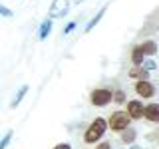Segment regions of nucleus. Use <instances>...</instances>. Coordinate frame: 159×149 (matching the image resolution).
Here are the masks:
<instances>
[{"mask_svg": "<svg viewBox=\"0 0 159 149\" xmlns=\"http://www.w3.org/2000/svg\"><path fill=\"white\" fill-rule=\"evenodd\" d=\"M68 12V0H54L50 6V18H62Z\"/></svg>", "mask_w": 159, "mask_h": 149, "instance_id": "obj_4", "label": "nucleus"}, {"mask_svg": "<svg viewBox=\"0 0 159 149\" xmlns=\"http://www.w3.org/2000/svg\"><path fill=\"white\" fill-rule=\"evenodd\" d=\"M26 92H28V86H22V88H20V92L16 93V97H14V102H12V107H16L18 103L22 102V97L26 96Z\"/></svg>", "mask_w": 159, "mask_h": 149, "instance_id": "obj_13", "label": "nucleus"}, {"mask_svg": "<svg viewBox=\"0 0 159 149\" xmlns=\"http://www.w3.org/2000/svg\"><path fill=\"white\" fill-rule=\"evenodd\" d=\"M103 14H106V8H102V10H99V12L96 14V18H92V22H89V24H88V26H86V32H89V30H92L93 26H96V24L99 22V20H102V18H103Z\"/></svg>", "mask_w": 159, "mask_h": 149, "instance_id": "obj_11", "label": "nucleus"}, {"mask_svg": "<svg viewBox=\"0 0 159 149\" xmlns=\"http://www.w3.org/2000/svg\"><path fill=\"white\" fill-rule=\"evenodd\" d=\"M0 12H2L4 16H10V14H12V12H10V10H8L6 6H0Z\"/></svg>", "mask_w": 159, "mask_h": 149, "instance_id": "obj_19", "label": "nucleus"}, {"mask_svg": "<svg viewBox=\"0 0 159 149\" xmlns=\"http://www.w3.org/2000/svg\"><path fill=\"white\" fill-rule=\"evenodd\" d=\"M143 70H145V72H151V70H155V62H151V60H145V62H143Z\"/></svg>", "mask_w": 159, "mask_h": 149, "instance_id": "obj_15", "label": "nucleus"}, {"mask_svg": "<svg viewBox=\"0 0 159 149\" xmlns=\"http://www.w3.org/2000/svg\"><path fill=\"white\" fill-rule=\"evenodd\" d=\"M103 131H106V121H103L102 117H98L96 121L89 125V129L86 131V135H84V141H86V143H96L98 139L103 135Z\"/></svg>", "mask_w": 159, "mask_h": 149, "instance_id": "obj_1", "label": "nucleus"}, {"mask_svg": "<svg viewBox=\"0 0 159 149\" xmlns=\"http://www.w3.org/2000/svg\"><path fill=\"white\" fill-rule=\"evenodd\" d=\"M10 133H12V131H8L6 135H4V139H2V143H0V149H6V145H8V141H10V137H12V135H10Z\"/></svg>", "mask_w": 159, "mask_h": 149, "instance_id": "obj_17", "label": "nucleus"}, {"mask_svg": "<svg viewBox=\"0 0 159 149\" xmlns=\"http://www.w3.org/2000/svg\"><path fill=\"white\" fill-rule=\"evenodd\" d=\"M113 99V96H111V92L109 89H93L92 92V103L93 106H106V103H109Z\"/></svg>", "mask_w": 159, "mask_h": 149, "instance_id": "obj_3", "label": "nucleus"}, {"mask_svg": "<svg viewBox=\"0 0 159 149\" xmlns=\"http://www.w3.org/2000/svg\"><path fill=\"white\" fill-rule=\"evenodd\" d=\"M74 26H76V24H74V22H70V24H68V28H66V32H72Z\"/></svg>", "mask_w": 159, "mask_h": 149, "instance_id": "obj_21", "label": "nucleus"}, {"mask_svg": "<svg viewBox=\"0 0 159 149\" xmlns=\"http://www.w3.org/2000/svg\"><path fill=\"white\" fill-rule=\"evenodd\" d=\"M113 99H116V103H123V102H125V93H123V92H116Z\"/></svg>", "mask_w": 159, "mask_h": 149, "instance_id": "obj_16", "label": "nucleus"}, {"mask_svg": "<svg viewBox=\"0 0 159 149\" xmlns=\"http://www.w3.org/2000/svg\"><path fill=\"white\" fill-rule=\"evenodd\" d=\"M145 117L149 121H159V103H151L145 107Z\"/></svg>", "mask_w": 159, "mask_h": 149, "instance_id": "obj_7", "label": "nucleus"}, {"mask_svg": "<svg viewBox=\"0 0 159 149\" xmlns=\"http://www.w3.org/2000/svg\"><path fill=\"white\" fill-rule=\"evenodd\" d=\"M54 149H72V147H70V143H60V145H56Z\"/></svg>", "mask_w": 159, "mask_h": 149, "instance_id": "obj_18", "label": "nucleus"}, {"mask_svg": "<svg viewBox=\"0 0 159 149\" xmlns=\"http://www.w3.org/2000/svg\"><path fill=\"white\" fill-rule=\"evenodd\" d=\"M127 113H129V117H133V119L143 117V115H145L143 103H141V102H129V103H127Z\"/></svg>", "mask_w": 159, "mask_h": 149, "instance_id": "obj_6", "label": "nucleus"}, {"mask_svg": "<svg viewBox=\"0 0 159 149\" xmlns=\"http://www.w3.org/2000/svg\"><path fill=\"white\" fill-rule=\"evenodd\" d=\"M141 50L145 52V56H153L157 52V46H155V42H145V44H141Z\"/></svg>", "mask_w": 159, "mask_h": 149, "instance_id": "obj_9", "label": "nucleus"}, {"mask_svg": "<svg viewBox=\"0 0 159 149\" xmlns=\"http://www.w3.org/2000/svg\"><path fill=\"white\" fill-rule=\"evenodd\" d=\"M129 149H139V147H129Z\"/></svg>", "mask_w": 159, "mask_h": 149, "instance_id": "obj_22", "label": "nucleus"}, {"mask_svg": "<svg viewBox=\"0 0 159 149\" xmlns=\"http://www.w3.org/2000/svg\"><path fill=\"white\" fill-rule=\"evenodd\" d=\"M96 149H109V143H99Z\"/></svg>", "mask_w": 159, "mask_h": 149, "instance_id": "obj_20", "label": "nucleus"}, {"mask_svg": "<svg viewBox=\"0 0 159 149\" xmlns=\"http://www.w3.org/2000/svg\"><path fill=\"white\" fill-rule=\"evenodd\" d=\"M50 30H52V22L46 20V22L42 24V28H40V40H46L48 34H50Z\"/></svg>", "mask_w": 159, "mask_h": 149, "instance_id": "obj_10", "label": "nucleus"}, {"mask_svg": "<svg viewBox=\"0 0 159 149\" xmlns=\"http://www.w3.org/2000/svg\"><path fill=\"white\" fill-rule=\"evenodd\" d=\"M135 92L139 96H143V97H151L153 93H155V89H153V86L147 82V79H139L135 84Z\"/></svg>", "mask_w": 159, "mask_h": 149, "instance_id": "obj_5", "label": "nucleus"}, {"mask_svg": "<svg viewBox=\"0 0 159 149\" xmlns=\"http://www.w3.org/2000/svg\"><path fill=\"white\" fill-rule=\"evenodd\" d=\"M147 74L149 72H145V70H139V68H135V70H131V72H129V78H139V79H145L147 78Z\"/></svg>", "mask_w": 159, "mask_h": 149, "instance_id": "obj_12", "label": "nucleus"}, {"mask_svg": "<svg viewBox=\"0 0 159 149\" xmlns=\"http://www.w3.org/2000/svg\"><path fill=\"white\" fill-rule=\"evenodd\" d=\"M143 56H145V52L141 50V46L133 50V54H131V62L135 64V66H143Z\"/></svg>", "mask_w": 159, "mask_h": 149, "instance_id": "obj_8", "label": "nucleus"}, {"mask_svg": "<svg viewBox=\"0 0 159 149\" xmlns=\"http://www.w3.org/2000/svg\"><path fill=\"white\" fill-rule=\"evenodd\" d=\"M129 113L125 111H116L111 113V117H109V127L113 129V131H121V129H127V123H129Z\"/></svg>", "mask_w": 159, "mask_h": 149, "instance_id": "obj_2", "label": "nucleus"}, {"mask_svg": "<svg viewBox=\"0 0 159 149\" xmlns=\"http://www.w3.org/2000/svg\"><path fill=\"white\" fill-rule=\"evenodd\" d=\"M121 139H123L125 143H131L133 139H135V131H133V129H125V133H123Z\"/></svg>", "mask_w": 159, "mask_h": 149, "instance_id": "obj_14", "label": "nucleus"}]
</instances>
